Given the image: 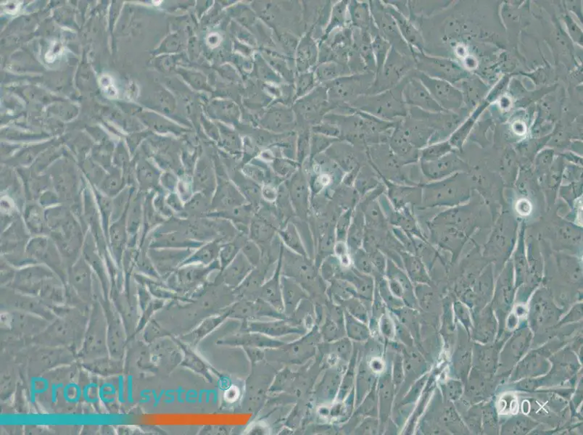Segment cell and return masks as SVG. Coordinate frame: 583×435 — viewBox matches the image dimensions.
Here are the masks:
<instances>
[{
	"label": "cell",
	"instance_id": "17",
	"mask_svg": "<svg viewBox=\"0 0 583 435\" xmlns=\"http://www.w3.org/2000/svg\"><path fill=\"white\" fill-rule=\"evenodd\" d=\"M348 17L350 23L354 28L368 32L370 34L376 30L369 1H349Z\"/></svg>",
	"mask_w": 583,
	"mask_h": 435
},
{
	"label": "cell",
	"instance_id": "4",
	"mask_svg": "<svg viewBox=\"0 0 583 435\" xmlns=\"http://www.w3.org/2000/svg\"><path fill=\"white\" fill-rule=\"evenodd\" d=\"M293 109L299 128H312L322 123L325 115L332 111L326 87L317 86L309 94L297 99Z\"/></svg>",
	"mask_w": 583,
	"mask_h": 435
},
{
	"label": "cell",
	"instance_id": "20",
	"mask_svg": "<svg viewBox=\"0 0 583 435\" xmlns=\"http://www.w3.org/2000/svg\"><path fill=\"white\" fill-rule=\"evenodd\" d=\"M383 3L391 16L395 19L403 39L412 50L414 51L416 48L421 49V38L414 23L395 8L387 4L385 1Z\"/></svg>",
	"mask_w": 583,
	"mask_h": 435
},
{
	"label": "cell",
	"instance_id": "43",
	"mask_svg": "<svg viewBox=\"0 0 583 435\" xmlns=\"http://www.w3.org/2000/svg\"><path fill=\"white\" fill-rule=\"evenodd\" d=\"M166 201L175 215L180 217L184 211V202L178 193L177 192L167 193Z\"/></svg>",
	"mask_w": 583,
	"mask_h": 435
},
{
	"label": "cell",
	"instance_id": "30",
	"mask_svg": "<svg viewBox=\"0 0 583 435\" xmlns=\"http://www.w3.org/2000/svg\"><path fill=\"white\" fill-rule=\"evenodd\" d=\"M274 205L283 225L296 217L285 182L278 186V197H276Z\"/></svg>",
	"mask_w": 583,
	"mask_h": 435
},
{
	"label": "cell",
	"instance_id": "12",
	"mask_svg": "<svg viewBox=\"0 0 583 435\" xmlns=\"http://www.w3.org/2000/svg\"><path fill=\"white\" fill-rule=\"evenodd\" d=\"M318 42L310 31L306 32L299 41L296 52V66L298 74L314 70L318 63Z\"/></svg>",
	"mask_w": 583,
	"mask_h": 435
},
{
	"label": "cell",
	"instance_id": "6",
	"mask_svg": "<svg viewBox=\"0 0 583 435\" xmlns=\"http://www.w3.org/2000/svg\"><path fill=\"white\" fill-rule=\"evenodd\" d=\"M374 23L379 33L390 44L392 48L401 54L413 57V51L403 39L398 25L387 10L383 1H369Z\"/></svg>",
	"mask_w": 583,
	"mask_h": 435
},
{
	"label": "cell",
	"instance_id": "36",
	"mask_svg": "<svg viewBox=\"0 0 583 435\" xmlns=\"http://www.w3.org/2000/svg\"><path fill=\"white\" fill-rule=\"evenodd\" d=\"M311 128H299L297 135L296 162L301 166L311 155Z\"/></svg>",
	"mask_w": 583,
	"mask_h": 435
},
{
	"label": "cell",
	"instance_id": "22",
	"mask_svg": "<svg viewBox=\"0 0 583 435\" xmlns=\"http://www.w3.org/2000/svg\"><path fill=\"white\" fill-rule=\"evenodd\" d=\"M211 213V199L201 193H195L184 203L183 219L200 220L208 218Z\"/></svg>",
	"mask_w": 583,
	"mask_h": 435
},
{
	"label": "cell",
	"instance_id": "26",
	"mask_svg": "<svg viewBox=\"0 0 583 435\" xmlns=\"http://www.w3.org/2000/svg\"><path fill=\"white\" fill-rule=\"evenodd\" d=\"M254 267L241 253L223 269L226 280L230 284H238L254 269Z\"/></svg>",
	"mask_w": 583,
	"mask_h": 435
},
{
	"label": "cell",
	"instance_id": "18",
	"mask_svg": "<svg viewBox=\"0 0 583 435\" xmlns=\"http://www.w3.org/2000/svg\"><path fill=\"white\" fill-rule=\"evenodd\" d=\"M204 243L187 238L178 231L160 233L153 246L157 249L196 250Z\"/></svg>",
	"mask_w": 583,
	"mask_h": 435
},
{
	"label": "cell",
	"instance_id": "23",
	"mask_svg": "<svg viewBox=\"0 0 583 435\" xmlns=\"http://www.w3.org/2000/svg\"><path fill=\"white\" fill-rule=\"evenodd\" d=\"M365 227V219H364L362 211L357 206L356 211L354 213L352 224L348 229L345 241L351 255L361 248Z\"/></svg>",
	"mask_w": 583,
	"mask_h": 435
},
{
	"label": "cell",
	"instance_id": "39",
	"mask_svg": "<svg viewBox=\"0 0 583 435\" xmlns=\"http://www.w3.org/2000/svg\"><path fill=\"white\" fill-rule=\"evenodd\" d=\"M352 263L355 269L361 273L370 275L374 271V267L367 252L363 248L352 255Z\"/></svg>",
	"mask_w": 583,
	"mask_h": 435
},
{
	"label": "cell",
	"instance_id": "37",
	"mask_svg": "<svg viewBox=\"0 0 583 435\" xmlns=\"http://www.w3.org/2000/svg\"><path fill=\"white\" fill-rule=\"evenodd\" d=\"M241 253L254 267H258L263 258V253L259 245L247 235H243L242 237Z\"/></svg>",
	"mask_w": 583,
	"mask_h": 435
},
{
	"label": "cell",
	"instance_id": "8",
	"mask_svg": "<svg viewBox=\"0 0 583 435\" xmlns=\"http://www.w3.org/2000/svg\"><path fill=\"white\" fill-rule=\"evenodd\" d=\"M345 173H351L368 161L366 150H361L345 141L334 142L325 153Z\"/></svg>",
	"mask_w": 583,
	"mask_h": 435
},
{
	"label": "cell",
	"instance_id": "46",
	"mask_svg": "<svg viewBox=\"0 0 583 435\" xmlns=\"http://www.w3.org/2000/svg\"><path fill=\"white\" fill-rule=\"evenodd\" d=\"M278 186L279 185L274 184L262 186V199H263V201L269 203V204H274L276 197H278Z\"/></svg>",
	"mask_w": 583,
	"mask_h": 435
},
{
	"label": "cell",
	"instance_id": "29",
	"mask_svg": "<svg viewBox=\"0 0 583 435\" xmlns=\"http://www.w3.org/2000/svg\"><path fill=\"white\" fill-rule=\"evenodd\" d=\"M220 141L218 144L233 158L240 159L242 155V142L238 134L224 126H220Z\"/></svg>",
	"mask_w": 583,
	"mask_h": 435
},
{
	"label": "cell",
	"instance_id": "25",
	"mask_svg": "<svg viewBox=\"0 0 583 435\" xmlns=\"http://www.w3.org/2000/svg\"><path fill=\"white\" fill-rule=\"evenodd\" d=\"M278 236L286 249L298 255L309 257L299 231L293 221H289L280 229Z\"/></svg>",
	"mask_w": 583,
	"mask_h": 435
},
{
	"label": "cell",
	"instance_id": "45",
	"mask_svg": "<svg viewBox=\"0 0 583 435\" xmlns=\"http://www.w3.org/2000/svg\"><path fill=\"white\" fill-rule=\"evenodd\" d=\"M179 180L180 177L178 174L169 171H166L163 174V176L160 177V182H162L164 190L167 193L177 192Z\"/></svg>",
	"mask_w": 583,
	"mask_h": 435
},
{
	"label": "cell",
	"instance_id": "27",
	"mask_svg": "<svg viewBox=\"0 0 583 435\" xmlns=\"http://www.w3.org/2000/svg\"><path fill=\"white\" fill-rule=\"evenodd\" d=\"M348 5L349 1H347V0L337 1L333 4L329 21L323 39L327 37L334 30H336V29L352 26L351 23H350L348 17Z\"/></svg>",
	"mask_w": 583,
	"mask_h": 435
},
{
	"label": "cell",
	"instance_id": "40",
	"mask_svg": "<svg viewBox=\"0 0 583 435\" xmlns=\"http://www.w3.org/2000/svg\"><path fill=\"white\" fill-rule=\"evenodd\" d=\"M354 213V209H350L346 210L345 213L338 218L336 227H335L337 242L346 241L348 229L350 226H351Z\"/></svg>",
	"mask_w": 583,
	"mask_h": 435
},
{
	"label": "cell",
	"instance_id": "21",
	"mask_svg": "<svg viewBox=\"0 0 583 435\" xmlns=\"http://www.w3.org/2000/svg\"><path fill=\"white\" fill-rule=\"evenodd\" d=\"M220 246L221 243L217 240L204 243L184 261L182 266L188 264L209 266L218 260Z\"/></svg>",
	"mask_w": 583,
	"mask_h": 435
},
{
	"label": "cell",
	"instance_id": "3",
	"mask_svg": "<svg viewBox=\"0 0 583 435\" xmlns=\"http://www.w3.org/2000/svg\"><path fill=\"white\" fill-rule=\"evenodd\" d=\"M414 69L413 57L403 55L391 48L382 69L376 75L367 95L381 93L393 88Z\"/></svg>",
	"mask_w": 583,
	"mask_h": 435
},
{
	"label": "cell",
	"instance_id": "2",
	"mask_svg": "<svg viewBox=\"0 0 583 435\" xmlns=\"http://www.w3.org/2000/svg\"><path fill=\"white\" fill-rule=\"evenodd\" d=\"M375 76L374 72L369 71L365 74L343 77L322 84L327 88L332 111L349 106L359 97L367 95Z\"/></svg>",
	"mask_w": 583,
	"mask_h": 435
},
{
	"label": "cell",
	"instance_id": "24",
	"mask_svg": "<svg viewBox=\"0 0 583 435\" xmlns=\"http://www.w3.org/2000/svg\"><path fill=\"white\" fill-rule=\"evenodd\" d=\"M318 85L325 84L341 77L352 75L348 67L337 62L328 61L318 64L314 70Z\"/></svg>",
	"mask_w": 583,
	"mask_h": 435
},
{
	"label": "cell",
	"instance_id": "10",
	"mask_svg": "<svg viewBox=\"0 0 583 435\" xmlns=\"http://www.w3.org/2000/svg\"><path fill=\"white\" fill-rule=\"evenodd\" d=\"M194 193H201L211 199L216 186L217 175L213 160L208 156L198 159L193 176Z\"/></svg>",
	"mask_w": 583,
	"mask_h": 435
},
{
	"label": "cell",
	"instance_id": "34",
	"mask_svg": "<svg viewBox=\"0 0 583 435\" xmlns=\"http://www.w3.org/2000/svg\"><path fill=\"white\" fill-rule=\"evenodd\" d=\"M242 235L244 234L239 233L234 240L221 244L218 261L222 270L240 253Z\"/></svg>",
	"mask_w": 583,
	"mask_h": 435
},
{
	"label": "cell",
	"instance_id": "31",
	"mask_svg": "<svg viewBox=\"0 0 583 435\" xmlns=\"http://www.w3.org/2000/svg\"><path fill=\"white\" fill-rule=\"evenodd\" d=\"M373 171L370 164H363L358 173L354 184L356 191L363 197L380 185Z\"/></svg>",
	"mask_w": 583,
	"mask_h": 435
},
{
	"label": "cell",
	"instance_id": "9",
	"mask_svg": "<svg viewBox=\"0 0 583 435\" xmlns=\"http://www.w3.org/2000/svg\"><path fill=\"white\" fill-rule=\"evenodd\" d=\"M217 186L211 198V213L231 210L247 203L229 177H217Z\"/></svg>",
	"mask_w": 583,
	"mask_h": 435
},
{
	"label": "cell",
	"instance_id": "5",
	"mask_svg": "<svg viewBox=\"0 0 583 435\" xmlns=\"http://www.w3.org/2000/svg\"><path fill=\"white\" fill-rule=\"evenodd\" d=\"M283 225L274 205L263 201L253 217L249 237L259 245L262 253L267 252Z\"/></svg>",
	"mask_w": 583,
	"mask_h": 435
},
{
	"label": "cell",
	"instance_id": "1",
	"mask_svg": "<svg viewBox=\"0 0 583 435\" xmlns=\"http://www.w3.org/2000/svg\"><path fill=\"white\" fill-rule=\"evenodd\" d=\"M403 85V80L387 91L363 95L349 106L384 121L400 122L406 117L409 112L402 96Z\"/></svg>",
	"mask_w": 583,
	"mask_h": 435
},
{
	"label": "cell",
	"instance_id": "42",
	"mask_svg": "<svg viewBox=\"0 0 583 435\" xmlns=\"http://www.w3.org/2000/svg\"><path fill=\"white\" fill-rule=\"evenodd\" d=\"M177 193L180 196L183 202L185 203L191 199L194 193L192 176L184 173V175L180 177L178 182Z\"/></svg>",
	"mask_w": 583,
	"mask_h": 435
},
{
	"label": "cell",
	"instance_id": "28",
	"mask_svg": "<svg viewBox=\"0 0 583 435\" xmlns=\"http://www.w3.org/2000/svg\"><path fill=\"white\" fill-rule=\"evenodd\" d=\"M209 110L212 117L227 123H235L239 119V109L230 101H214Z\"/></svg>",
	"mask_w": 583,
	"mask_h": 435
},
{
	"label": "cell",
	"instance_id": "16",
	"mask_svg": "<svg viewBox=\"0 0 583 435\" xmlns=\"http://www.w3.org/2000/svg\"><path fill=\"white\" fill-rule=\"evenodd\" d=\"M240 170L246 177L261 186L268 184L280 185L284 182L276 175L268 163L257 157L249 164L242 166Z\"/></svg>",
	"mask_w": 583,
	"mask_h": 435
},
{
	"label": "cell",
	"instance_id": "33",
	"mask_svg": "<svg viewBox=\"0 0 583 435\" xmlns=\"http://www.w3.org/2000/svg\"><path fill=\"white\" fill-rule=\"evenodd\" d=\"M370 35L372 37V45L376 61V75L382 69L392 47L380 33H379L377 29Z\"/></svg>",
	"mask_w": 583,
	"mask_h": 435
},
{
	"label": "cell",
	"instance_id": "14",
	"mask_svg": "<svg viewBox=\"0 0 583 435\" xmlns=\"http://www.w3.org/2000/svg\"><path fill=\"white\" fill-rule=\"evenodd\" d=\"M388 144L392 152L399 159L403 166H407L416 161L417 152L409 137L398 122L388 139Z\"/></svg>",
	"mask_w": 583,
	"mask_h": 435
},
{
	"label": "cell",
	"instance_id": "19",
	"mask_svg": "<svg viewBox=\"0 0 583 435\" xmlns=\"http://www.w3.org/2000/svg\"><path fill=\"white\" fill-rule=\"evenodd\" d=\"M353 48L366 64L368 70L376 72V66L372 45V37L368 32L352 27Z\"/></svg>",
	"mask_w": 583,
	"mask_h": 435
},
{
	"label": "cell",
	"instance_id": "32",
	"mask_svg": "<svg viewBox=\"0 0 583 435\" xmlns=\"http://www.w3.org/2000/svg\"><path fill=\"white\" fill-rule=\"evenodd\" d=\"M270 166L279 178L285 182L301 167L296 161L283 157L281 154L275 155Z\"/></svg>",
	"mask_w": 583,
	"mask_h": 435
},
{
	"label": "cell",
	"instance_id": "38",
	"mask_svg": "<svg viewBox=\"0 0 583 435\" xmlns=\"http://www.w3.org/2000/svg\"><path fill=\"white\" fill-rule=\"evenodd\" d=\"M339 139L334 138L312 132L311 135V155L309 159L325 153V151L334 142L339 141Z\"/></svg>",
	"mask_w": 583,
	"mask_h": 435
},
{
	"label": "cell",
	"instance_id": "35",
	"mask_svg": "<svg viewBox=\"0 0 583 435\" xmlns=\"http://www.w3.org/2000/svg\"><path fill=\"white\" fill-rule=\"evenodd\" d=\"M318 86L314 70L298 74L295 84V102L309 94Z\"/></svg>",
	"mask_w": 583,
	"mask_h": 435
},
{
	"label": "cell",
	"instance_id": "11",
	"mask_svg": "<svg viewBox=\"0 0 583 435\" xmlns=\"http://www.w3.org/2000/svg\"><path fill=\"white\" fill-rule=\"evenodd\" d=\"M262 124L274 133H289L294 132L297 127L296 116L293 108L279 106L266 115Z\"/></svg>",
	"mask_w": 583,
	"mask_h": 435
},
{
	"label": "cell",
	"instance_id": "7",
	"mask_svg": "<svg viewBox=\"0 0 583 435\" xmlns=\"http://www.w3.org/2000/svg\"><path fill=\"white\" fill-rule=\"evenodd\" d=\"M296 217L307 222L311 215V190L307 177L300 167L285 182Z\"/></svg>",
	"mask_w": 583,
	"mask_h": 435
},
{
	"label": "cell",
	"instance_id": "15",
	"mask_svg": "<svg viewBox=\"0 0 583 435\" xmlns=\"http://www.w3.org/2000/svg\"><path fill=\"white\" fill-rule=\"evenodd\" d=\"M256 209L247 202L231 210L211 213L208 218H217L230 222L239 233L249 235V227Z\"/></svg>",
	"mask_w": 583,
	"mask_h": 435
},
{
	"label": "cell",
	"instance_id": "41",
	"mask_svg": "<svg viewBox=\"0 0 583 435\" xmlns=\"http://www.w3.org/2000/svg\"><path fill=\"white\" fill-rule=\"evenodd\" d=\"M180 75L196 90H207V79L198 72L180 69Z\"/></svg>",
	"mask_w": 583,
	"mask_h": 435
},
{
	"label": "cell",
	"instance_id": "13",
	"mask_svg": "<svg viewBox=\"0 0 583 435\" xmlns=\"http://www.w3.org/2000/svg\"><path fill=\"white\" fill-rule=\"evenodd\" d=\"M227 173L230 180L235 184L246 201L257 211L263 202L262 186L246 177L240 167L231 169Z\"/></svg>",
	"mask_w": 583,
	"mask_h": 435
},
{
	"label": "cell",
	"instance_id": "44",
	"mask_svg": "<svg viewBox=\"0 0 583 435\" xmlns=\"http://www.w3.org/2000/svg\"><path fill=\"white\" fill-rule=\"evenodd\" d=\"M371 258L374 269L378 273L384 274L386 271L387 259L385 255L380 249H374L367 253Z\"/></svg>",
	"mask_w": 583,
	"mask_h": 435
}]
</instances>
